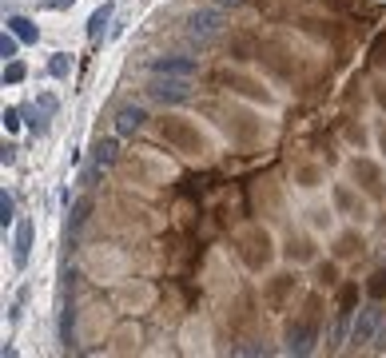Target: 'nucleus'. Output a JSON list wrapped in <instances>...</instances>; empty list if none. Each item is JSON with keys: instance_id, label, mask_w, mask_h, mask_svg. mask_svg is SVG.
<instances>
[{"instance_id": "obj_1", "label": "nucleus", "mask_w": 386, "mask_h": 358, "mask_svg": "<svg viewBox=\"0 0 386 358\" xmlns=\"http://www.w3.org/2000/svg\"><path fill=\"white\" fill-rule=\"evenodd\" d=\"M148 96L159 104H183V100H192V80L188 76H152Z\"/></svg>"}, {"instance_id": "obj_2", "label": "nucleus", "mask_w": 386, "mask_h": 358, "mask_svg": "<svg viewBox=\"0 0 386 358\" xmlns=\"http://www.w3.org/2000/svg\"><path fill=\"white\" fill-rule=\"evenodd\" d=\"M378 326H383V306H378V302H374V306H363L359 319L350 322V342H354V346H367V342L378 335Z\"/></svg>"}, {"instance_id": "obj_3", "label": "nucleus", "mask_w": 386, "mask_h": 358, "mask_svg": "<svg viewBox=\"0 0 386 358\" xmlns=\"http://www.w3.org/2000/svg\"><path fill=\"white\" fill-rule=\"evenodd\" d=\"M188 28H192L195 36H215L219 28H223V8L212 4V8H195L192 16H188Z\"/></svg>"}, {"instance_id": "obj_4", "label": "nucleus", "mask_w": 386, "mask_h": 358, "mask_svg": "<svg viewBox=\"0 0 386 358\" xmlns=\"http://www.w3.org/2000/svg\"><path fill=\"white\" fill-rule=\"evenodd\" d=\"M148 68H152V76H188V80L199 72V64L192 56H155Z\"/></svg>"}, {"instance_id": "obj_5", "label": "nucleus", "mask_w": 386, "mask_h": 358, "mask_svg": "<svg viewBox=\"0 0 386 358\" xmlns=\"http://www.w3.org/2000/svg\"><path fill=\"white\" fill-rule=\"evenodd\" d=\"M28 255H32V223H28V219H16V235H12V267L24 271V267H28Z\"/></svg>"}, {"instance_id": "obj_6", "label": "nucleus", "mask_w": 386, "mask_h": 358, "mask_svg": "<svg viewBox=\"0 0 386 358\" xmlns=\"http://www.w3.org/2000/svg\"><path fill=\"white\" fill-rule=\"evenodd\" d=\"M144 124H148V108L124 104V108L116 112V135H135V132H144Z\"/></svg>"}, {"instance_id": "obj_7", "label": "nucleus", "mask_w": 386, "mask_h": 358, "mask_svg": "<svg viewBox=\"0 0 386 358\" xmlns=\"http://www.w3.org/2000/svg\"><path fill=\"white\" fill-rule=\"evenodd\" d=\"M112 12H116V4H112V0H104L96 12L88 16V40H100V36H104V28L112 24Z\"/></svg>"}, {"instance_id": "obj_8", "label": "nucleus", "mask_w": 386, "mask_h": 358, "mask_svg": "<svg viewBox=\"0 0 386 358\" xmlns=\"http://www.w3.org/2000/svg\"><path fill=\"white\" fill-rule=\"evenodd\" d=\"M8 32H16L20 44H36V40H40L36 24H32L28 16H8Z\"/></svg>"}, {"instance_id": "obj_9", "label": "nucleus", "mask_w": 386, "mask_h": 358, "mask_svg": "<svg viewBox=\"0 0 386 358\" xmlns=\"http://www.w3.org/2000/svg\"><path fill=\"white\" fill-rule=\"evenodd\" d=\"M68 72H72V56L68 52H56V56L48 60V76L52 80H68Z\"/></svg>"}, {"instance_id": "obj_10", "label": "nucleus", "mask_w": 386, "mask_h": 358, "mask_svg": "<svg viewBox=\"0 0 386 358\" xmlns=\"http://www.w3.org/2000/svg\"><path fill=\"white\" fill-rule=\"evenodd\" d=\"M12 223H16V199H12L8 191H0V227L8 231Z\"/></svg>"}, {"instance_id": "obj_11", "label": "nucleus", "mask_w": 386, "mask_h": 358, "mask_svg": "<svg viewBox=\"0 0 386 358\" xmlns=\"http://www.w3.org/2000/svg\"><path fill=\"white\" fill-rule=\"evenodd\" d=\"M0 56H4V64L20 56V36L16 32H8V28H4V36H0Z\"/></svg>"}, {"instance_id": "obj_12", "label": "nucleus", "mask_w": 386, "mask_h": 358, "mask_svg": "<svg viewBox=\"0 0 386 358\" xmlns=\"http://www.w3.org/2000/svg\"><path fill=\"white\" fill-rule=\"evenodd\" d=\"M96 164H104V168L116 164V139H100L96 144Z\"/></svg>"}, {"instance_id": "obj_13", "label": "nucleus", "mask_w": 386, "mask_h": 358, "mask_svg": "<svg viewBox=\"0 0 386 358\" xmlns=\"http://www.w3.org/2000/svg\"><path fill=\"white\" fill-rule=\"evenodd\" d=\"M354 302H359V287H343V295H339V315H354Z\"/></svg>"}, {"instance_id": "obj_14", "label": "nucleus", "mask_w": 386, "mask_h": 358, "mask_svg": "<svg viewBox=\"0 0 386 358\" xmlns=\"http://www.w3.org/2000/svg\"><path fill=\"white\" fill-rule=\"evenodd\" d=\"M56 108H60V100L52 92H40L36 96V112L44 115V120H52V115H56Z\"/></svg>"}, {"instance_id": "obj_15", "label": "nucleus", "mask_w": 386, "mask_h": 358, "mask_svg": "<svg viewBox=\"0 0 386 358\" xmlns=\"http://www.w3.org/2000/svg\"><path fill=\"white\" fill-rule=\"evenodd\" d=\"M24 76H28V68L20 60H8L4 64V84H24Z\"/></svg>"}, {"instance_id": "obj_16", "label": "nucleus", "mask_w": 386, "mask_h": 358, "mask_svg": "<svg viewBox=\"0 0 386 358\" xmlns=\"http://www.w3.org/2000/svg\"><path fill=\"white\" fill-rule=\"evenodd\" d=\"M287 255H291V259H310V255H315V247H310L307 239H291Z\"/></svg>"}, {"instance_id": "obj_17", "label": "nucleus", "mask_w": 386, "mask_h": 358, "mask_svg": "<svg viewBox=\"0 0 386 358\" xmlns=\"http://www.w3.org/2000/svg\"><path fill=\"white\" fill-rule=\"evenodd\" d=\"M359 251H363V239H359V235H343V239H339V255H343V259H347V255H359Z\"/></svg>"}, {"instance_id": "obj_18", "label": "nucleus", "mask_w": 386, "mask_h": 358, "mask_svg": "<svg viewBox=\"0 0 386 358\" xmlns=\"http://www.w3.org/2000/svg\"><path fill=\"white\" fill-rule=\"evenodd\" d=\"M20 124H24V120H20V108H4V132L16 135V132H20Z\"/></svg>"}, {"instance_id": "obj_19", "label": "nucleus", "mask_w": 386, "mask_h": 358, "mask_svg": "<svg viewBox=\"0 0 386 358\" xmlns=\"http://www.w3.org/2000/svg\"><path fill=\"white\" fill-rule=\"evenodd\" d=\"M88 211H92V199H80V208L72 211V227H84V223H88Z\"/></svg>"}, {"instance_id": "obj_20", "label": "nucleus", "mask_w": 386, "mask_h": 358, "mask_svg": "<svg viewBox=\"0 0 386 358\" xmlns=\"http://www.w3.org/2000/svg\"><path fill=\"white\" fill-rule=\"evenodd\" d=\"M370 295H374V299H386V271H378V275H374V283H370Z\"/></svg>"}, {"instance_id": "obj_21", "label": "nucleus", "mask_w": 386, "mask_h": 358, "mask_svg": "<svg viewBox=\"0 0 386 358\" xmlns=\"http://www.w3.org/2000/svg\"><path fill=\"white\" fill-rule=\"evenodd\" d=\"M215 4H219V8H243L247 0H215Z\"/></svg>"}, {"instance_id": "obj_22", "label": "nucleus", "mask_w": 386, "mask_h": 358, "mask_svg": "<svg viewBox=\"0 0 386 358\" xmlns=\"http://www.w3.org/2000/svg\"><path fill=\"white\" fill-rule=\"evenodd\" d=\"M68 4H76V0H44V8H68Z\"/></svg>"}, {"instance_id": "obj_23", "label": "nucleus", "mask_w": 386, "mask_h": 358, "mask_svg": "<svg viewBox=\"0 0 386 358\" xmlns=\"http://www.w3.org/2000/svg\"><path fill=\"white\" fill-rule=\"evenodd\" d=\"M383 148H386V135H383Z\"/></svg>"}]
</instances>
